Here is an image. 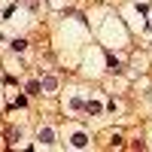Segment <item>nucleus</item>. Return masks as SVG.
<instances>
[{
    "label": "nucleus",
    "instance_id": "nucleus-3",
    "mask_svg": "<svg viewBox=\"0 0 152 152\" xmlns=\"http://www.w3.org/2000/svg\"><path fill=\"white\" fill-rule=\"evenodd\" d=\"M37 137H40V143H43V146H52V143H55V128H52V125H43Z\"/></svg>",
    "mask_w": 152,
    "mask_h": 152
},
{
    "label": "nucleus",
    "instance_id": "nucleus-6",
    "mask_svg": "<svg viewBox=\"0 0 152 152\" xmlns=\"http://www.w3.org/2000/svg\"><path fill=\"white\" fill-rule=\"evenodd\" d=\"M107 70H110V73H122V61H119L116 55H110V58H107Z\"/></svg>",
    "mask_w": 152,
    "mask_h": 152
},
{
    "label": "nucleus",
    "instance_id": "nucleus-4",
    "mask_svg": "<svg viewBox=\"0 0 152 152\" xmlns=\"http://www.w3.org/2000/svg\"><path fill=\"white\" fill-rule=\"evenodd\" d=\"M88 116H100V113H104V104H100V100H85V107H82Z\"/></svg>",
    "mask_w": 152,
    "mask_h": 152
},
{
    "label": "nucleus",
    "instance_id": "nucleus-5",
    "mask_svg": "<svg viewBox=\"0 0 152 152\" xmlns=\"http://www.w3.org/2000/svg\"><path fill=\"white\" fill-rule=\"evenodd\" d=\"M82 107H85V100H82V97H79V94H73V97H70V100H67V110H70V113H79V110H82Z\"/></svg>",
    "mask_w": 152,
    "mask_h": 152
},
{
    "label": "nucleus",
    "instance_id": "nucleus-2",
    "mask_svg": "<svg viewBox=\"0 0 152 152\" xmlns=\"http://www.w3.org/2000/svg\"><path fill=\"white\" fill-rule=\"evenodd\" d=\"M40 88H43V94H55L58 91V76H52V73L40 76Z\"/></svg>",
    "mask_w": 152,
    "mask_h": 152
},
{
    "label": "nucleus",
    "instance_id": "nucleus-9",
    "mask_svg": "<svg viewBox=\"0 0 152 152\" xmlns=\"http://www.w3.org/2000/svg\"><path fill=\"white\" fill-rule=\"evenodd\" d=\"M21 137H24V131H21V128H18V131H15V128H12V131H9V140H12V143H18V140H21Z\"/></svg>",
    "mask_w": 152,
    "mask_h": 152
},
{
    "label": "nucleus",
    "instance_id": "nucleus-8",
    "mask_svg": "<svg viewBox=\"0 0 152 152\" xmlns=\"http://www.w3.org/2000/svg\"><path fill=\"white\" fill-rule=\"evenodd\" d=\"M24 91H28V94H43V88H40V79H31L28 85H24Z\"/></svg>",
    "mask_w": 152,
    "mask_h": 152
},
{
    "label": "nucleus",
    "instance_id": "nucleus-10",
    "mask_svg": "<svg viewBox=\"0 0 152 152\" xmlns=\"http://www.w3.org/2000/svg\"><path fill=\"white\" fill-rule=\"evenodd\" d=\"M24 104H28V97H24V94H18L15 100H12V107H24Z\"/></svg>",
    "mask_w": 152,
    "mask_h": 152
},
{
    "label": "nucleus",
    "instance_id": "nucleus-1",
    "mask_svg": "<svg viewBox=\"0 0 152 152\" xmlns=\"http://www.w3.org/2000/svg\"><path fill=\"white\" fill-rule=\"evenodd\" d=\"M70 146L73 149H85L88 146V134L82 128H70Z\"/></svg>",
    "mask_w": 152,
    "mask_h": 152
},
{
    "label": "nucleus",
    "instance_id": "nucleus-7",
    "mask_svg": "<svg viewBox=\"0 0 152 152\" xmlns=\"http://www.w3.org/2000/svg\"><path fill=\"white\" fill-rule=\"evenodd\" d=\"M9 46H12V52H24V49H28V40H24V37H15Z\"/></svg>",
    "mask_w": 152,
    "mask_h": 152
}]
</instances>
